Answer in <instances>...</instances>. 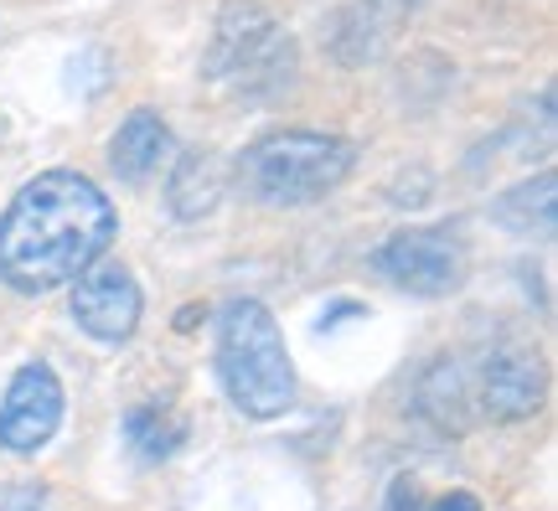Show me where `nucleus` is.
I'll return each mask as SVG.
<instances>
[{"mask_svg": "<svg viewBox=\"0 0 558 511\" xmlns=\"http://www.w3.org/2000/svg\"><path fill=\"white\" fill-rule=\"evenodd\" d=\"M378 275L424 300L456 295L465 284V243L450 228H403L378 248Z\"/></svg>", "mask_w": 558, "mask_h": 511, "instance_id": "obj_5", "label": "nucleus"}, {"mask_svg": "<svg viewBox=\"0 0 558 511\" xmlns=\"http://www.w3.org/2000/svg\"><path fill=\"white\" fill-rule=\"evenodd\" d=\"M41 486H16V491H5L0 496V511H41Z\"/></svg>", "mask_w": 558, "mask_h": 511, "instance_id": "obj_14", "label": "nucleus"}, {"mask_svg": "<svg viewBox=\"0 0 558 511\" xmlns=\"http://www.w3.org/2000/svg\"><path fill=\"white\" fill-rule=\"evenodd\" d=\"M418 413L435 424L439 434H471L476 424V388H471V373L460 356H435L429 373L418 377Z\"/></svg>", "mask_w": 558, "mask_h": 511, "instance_id": "obj_9", "label": "nucleus"}, {"mask_svg": "<svg viewBox=\"0 0 558 511\" xmlns=\"http://www.w3.org/2000/svg\"><path fill=\"white\" fill-rule=\"evenodd\" d=\"M424 511H481V501L471 491H450V496H439V501H429Z\"/></svg>", "mask_w": 558, "mask_h": 511, "instance_id": "obj_15", "label": "nucleus"}, {"mask_svg": "<svg viewBox=\"0 0 558 511\" xmlns=\"http://www.w3.org/2000/svg\"><path fill=\"white\" fill-rule=\"evenodd\" d=\"M166 202L181 222H197L222 202V160L213 150H186L171 171V186H166Z\"/></svg>", "mask_w": 558, "mask_h": 511, "instance_id": "obj_11", "label": "nucleus"}, {"mask_svg": "<svg viewBox=\"0 0 558 511\" xmlns=\"http://www.w3.org/2000/svg\"><path fill=\"white\" fill-rule=\"evenodd\" d=\"M124 429H130V445H135L140 460H166V454L181 445V418H171L166 409H135L124 418Z\"/></svg>", "mask_w": 558, "mask_h": 511, "instance_id": "obj_13", "label": "nucleus"}, {"mask_svg": "<svg viewBox=\"0 0 558 511\" xmlns=\"http://www.w3.org/2000/svg\"><path fill=\"white\" fill-rule=\"evenodd\" d=\"M543 393H548V377H543L538 356L522 352V346H501L481 367L476 409L497 424H518V418H533L543 409Z\"/></svg>", "mask_w": 558, "mask_h": 511, "instance_id": "obj_8", "label": "nucleus"}, {"mask_svg": "<svg viewBox=\"0 0 558 511\" xmlns=\"http://www.w3.org/2000/svg\"><path fill=\"white\" fill-rule=\"evenodd\" d=\"M58 429H62V382L37 356V362L16 367L11 388L0 398V450L37 454L52 445Z\"/></svg>", "mask_w": 558, "mask_h": 511, "instance_id": "obj_6", "label": "nucleus"}, {"mask_svg": "<svg viewBox=\"0 0 558 511\" xmlns=\"http://www.w3.org/2000/svg\"><path fill=\"white\" fill-rule=\"evenodd\" d=\"M140 305L145 300H140L135 275L124 264H114V258H99L94 269H83L73 279V320L104 346H120V341L135 336Z\"/></svg>", "mask_w": 558, "mask_h": 511, "instance_id": "obj_7", "label": "nucleus"}, {"mask_svg": "<svg viewBox=\"0 0 558 511\" xmlns=\"http://www.w3.org/2000/svg\"><path fill=\"white\" fill-rule=\"evenodd\" d=\"M202 78L243 104H269L295 83V37L259 0H228L202 52Z\"/></svg>", "mask_w": 558, "mask_h": 511, "instance_id": "obj_3", "label": "nucleus"}, {"mask_svg": "<svg viewBox=\"0 0 558 511\" xmlns=\"http://www.w3.org/2000/svg\"><path fill=\"white\" fill-rule=\"evenodd\" d=\"M120 233V212L78 171H41L0 212V279L16 295H47L94 269Z\"/></svg>", "mask_w": 558, "mask_h": 511, "instance_id": "obj_1", "label": "nucleus"}, {"mask_svg": "<svg viewBox=\"0 0 558 511\" xmlns=\"http://www.w3.org/2000/svg\"><path fill=\"white\" fill-rule=\"evenodd\" d=\"M218 377L243 418H279L295 403V362L264 300H233L218 315Z\"/></svg>", "mask_w": 558, "mask_h": 511, "instance_id": "obj_2", "label": "nucleus"}, {"mask_svg": "<svg viewBox=\"0 0 558 511\" xmlns=\"http://www.w3.org/2000/svg\"><path fill=\"white\" fill-rule=\"evenodd\" d=\"M497 217L507 228H518V233L548 238L554 233V177H538V181H527V186H518V192H507Z\"/></svg>", "mask_w": 558, "mask_h": 511, "instance_id": "obj_12", "label": "nucleus"}, {"mask_svg": "<svg viewBox=\"0 0 558 511\" xmlns=\"http://www.w3.org/2000/svg\"><path fill=\"white\" fill-rule=\"evenodd\" d=\"M166 156H171V130L156 109H135L109 139V166L120 181H145Z\"/></svg>", "mask_w": 558, "mask_h": 511, "instance_id": "obj_10", "label": "nucleus"}, {"mask_svg": "<svg viewBox=\"0 0 558 511\" xmlns=\"http://www.w3.org/2000/svg\"><path fill=\"white\" fill-rule=\"evenodd\" d=\"M357 166V145L326 130H275L239 160L243 192L264 207H305L331 197Z\"/></svg>", "mask_w": 558, "mask_h": 511, "instance_id": "obj_4", "label": "nucleus"}]
</instances>
